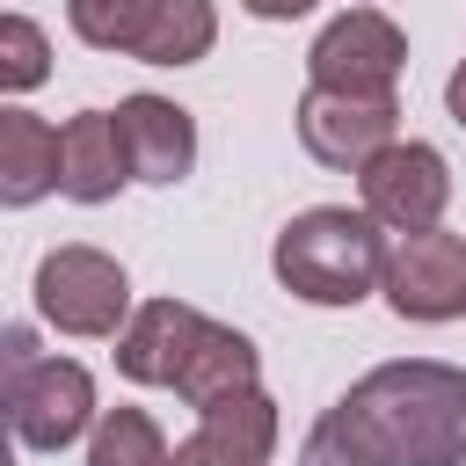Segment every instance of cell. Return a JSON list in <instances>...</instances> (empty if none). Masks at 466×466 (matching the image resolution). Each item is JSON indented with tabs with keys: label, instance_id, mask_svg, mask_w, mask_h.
<instances>
[{
	"label": "cell",
	"instance_id": "8",
	"mask_svg": "<svg viewBox=\"0 0 466 466\" xmlns=\"http://www.w3.org/2000/svg\"><path fill=\"white\" fill-rule=\"evenodd\" d=\"M393 138H400V102L393 95H328V87H306L299 95V146L320 167L357 175Z\"/></svg>",
	"mask_w": 466,
	"mask_h": 466
},
{
	"label": "cell",
	"instance_id": "12",
	"mask_svg": "<svg viewBox=\"0 0 466 466\" xmlns=\"http://www.w3.org/2000/svg\"><path fill=\"white\" fill-rule=\"evenodd\" d=\"M124 182H131V160H124L116 116H109V109L66 116V124H58V189H66L73 204H109Z\"/></svg>",
	"mask_w": 466,
	"mask_h": 466
},
{
	"label": "cell",
	"instance_id": "15",
	"mask_svg": "<svg viewBox=\"0 0 466 466\" xmlns=\"http://www.w3.org/2000/svg\"><path fill=\"white\" fill-rule=\"evenodd\" d=\"M211 44H218V7L211 0H153L131 58L138 66H197Z\"/></svg>",
	"mask_w": 466,
	"mask_h": 466
},
{
	"label": "cell",
	"instance_id": "10",
	"mask_svg": "<svg viewBox=\"0 0 466 466\" xmlns=\"http://www.w3.org/2000/svg\"><path fill=\"white\" fill-rule=\"evenodd\" d=\"M277 451V400L255 386L226 408H204V422L167 451V466H269Z\"/></svg>",
	"mask_w": 466,
	"mask_h": 466
},
{
	"label": "cell",
	"instance_id": "20",
	"mask_svg": "<svg viewBox=\"0 0 466 466\" xmlns=\"http://www.w3.org/2000/svg\"><path fill=\"white\" fill-rule=\"evenodd\" d=\"M29 328H7L0 320V466H7V451H15V422H7V393H15V371L29 364Z\"/></svg>",
	"mask_w": 466,
	"mask_h": 466
},
{
	"label": "cell",
	"instance_id": "5",
	"mask_svg": "<svg viewBox=\"0 0 466 466\" xmlns=\"http://www.w3.org/2000/svg\"><path fill=\"white\" fill-rule=\"evenodd\" d=\"M379 291H386V306H393L400 320H422V328L466 320V240L444 233V226L400 233V240L386 248Z\"/></svg>",
	"mask_w": 466,
	"mask_h": 466
},
{
	"label": "cell",
	"instance_id": "4",
	"mask_svg": "<svg viewBox=\"0 0 466 466\" xmlns=\"http://www.w3.org/2000/svg\"><path fill=\"white\" fill-rule=\"evenodd\" d=\"M400 66H408V36L379 7L335 15L313 36V51H306V80L328 87V95H393L400 87Z\"/></svg>",
	"mask_w": 466,
	"mask_h": 466
},
{
	"label": "cell",
	"instance_id": "19",
	"mask_svg": "<svg viewBox=\"0 0 466 466\" xmlns=\"http://www.w3.org/2000/svg\"><path fill=\"white\" fill-rule=\"evenodd\" d=\"M51 80V36L29 15H0V95H29Z\"/></svg>",
	"mask_w": 466,
	"mask_h": 466
},
{
	"label": "cell",
	"instance_id": "17",
	"mask_svg": "<svg viewBox=\"0 0 466 466\" xmlns=\"http://www.w3.org/2000/svg\"><path fill=\"white\" fill-rule=\"evenodd\" d=\"M87 466H167V437L146 408H102L87 437Z\"/></svg>",
	"mask_w": 466,
	"mask_h": 466
},
{
	"label": "cell",
	"instance_id": "2",
	"mask_svg": "<svg viewBox=\"0 0 466 466\" xmlns=\"http://www.w3.org/2000/svg\"><path fill=\"white\" fill-rule=\"evenodd\" d=\"M269 269L291 299L306 306H357L379 291V269H386V226L350 211V204H313L299 211L277 248H269Z\"/></svg>",
	"mask_w": 466,
	"mask_h": 466
},
{
	"label": "cell",
	"instance_id": "16",
	"mask_svg": "<svg viewBox=\"0 0 466 466\" xmlns=\"http://www.w3.org/2000/svg\"><path fill=\"white\" fill-rule=\"evenodd\" d=\"M299 466H393V459H386V444L371 437V422L357 415V400L342 393V400H335V408L306 430Z\"/></svg>",
	"mask_w": 466,
	"mask_h": 466
},
{
	"label": "cell",
	"instance_id": "22",
	"mask_svg": "<svg viewBox=\"0 0 466 466\" xmlns=\"http://www.w3.org/2000/svg\"><path fill=\"white\" fill-rule=\"evenodd\" d=\"M444 109H451V124L466 131V58H459V73L444 80Z\"/></svg>",
	"mask_w": 466,
	"mask_h": 466
},
{
	"label": "cell",
	"instance_id": "13",
	"mask_svg": "<svg viewBox=\"0 0 466 466\" xmlns=\"http://www.w3.org/2000/svg\"><path fill=\"white\" fill-rule=\"evenodd\" d=\"M197 320H204V313L182 306V299H146V306H131L124 328H116V371L138 379V386H175Z\"/></svg>",
	"mask_w": 466,
	"mask_h": 466
},
{
	"label": "cell",
	"instance_id": "14",
	"mask_svg": "<svg viewBox=\"0 0 466 466\" xmlns=\"http://www.w3.org/2000/svg\"><path fill=\"white\" fill-rule=\"evenodd\" d=\"M58 189V131L36 109L0 102V211L44 204Z\"/></svg>",
	"mask_w": 466,
	"mask_h": 466
},
{
	"label": "cell",
	"instance_id": "9",
	"mask_svg": "<svg viewBox=\"0 0 466 466\" xmlns=\"http://www.w3.org/2000/svg\"><path fill=\"white\" fill-rule=\"evenodd\" d=\"M116 138H124V160H131V182H153V189H175L189 167H197V116L167 95H124L116 109Z\"/></svg>",
	"mask_w": 466,
	"mask_h": 466
},
{
	"label": "cell",
	"instance_id": "7",
	"mask_svg": "<svg viewBox=\"0 0 466 466\" xmlns=\"http://www.w3.org/2000/svg\"><path fill=\"white\" fill-rule=\"evenodd\" d=\"M7 422H15V444H29V451L80 444L87 422H95V379H87V364H73V357H29L15 371Z\"/></svg>",
	"mask_w": 466,
	"mask_h": 466
},
{
	"label": "cell",
	"instance_id": "6",
	"mask_svg": "<svg viewBox=\"0 0 466 466\" xmlns=\"http://www.w3.org/2000/svg\"><path fill=\"white\" fill-rule=\"evenodd\" d=\"M357 189H364V204H357L364 218H379L386 233H422V226H437L444 204H451V167H444L437 146L393 138V146H379V153L357 167Z\"/></svg>",
	"mask_w": 466,
	"mask_h": 466
},
{
	"label": "cell",
	"instance_id": "18",
	"mask_svg": "<svg viewBox=\"0 0 466 466\" xmlns=\"http://www.w3.org/2000/svg\"><path fill=\"white\" fill-rule=\"evenodd\" d=\"M146 15H153V0H66L73 36H80V44H95V51H116V58H131V44H138Z\"/></svg>",
	"mask_w": 466,
	"mask_h": 466
},
{
	"label": "cell",
	"instance_id": "3",
	"mask_svg": "<svg viewBox=\"0 0 466 466\" xmlns=\"http://www.w3.org/2000/svg\"><path fill=\"white\" fill-rule=\"evenodd\" d=\"M36 313L58 335H116L124 313H131V277H124L116 255L66 240L36 262Z\"/></svg>",
	"mask_w": 466,
	"mask_h": 466
},
{
	"label": "cell",
	"instance_id": "1",
	"mask_svg": "<svg viewBox=\"0 0 466 466\" xmlns=\"http://www.w3.org/2000/svg\"><path fill=\"white\" fill-rule=\"evenodd\" d=\"M393 466H466V371L444 357H393L350 386Z\"/></svg>",
	"mask_w": 466,
	"mask_h": 466
},
{
	"label": "cell",
	"instance_id": "21",
	"mask_svg": "<svg viewBox=\"0 0 466 466\" xmlns=\"http://www.w3.org/2000/svg\"><path fill=\"white\" fill-rule=\"evenodd\" d=\"M255 22H299V15H313L320 0H240Z\"/></svg>",
	"mask_w": 466,
	"mask_h": 466
},
{
	"label": "cell",
	"instance_id": "11",
	"mask_svg": "<svg viewBox=\"0 0 466 466\" xmlns=\"http://www.w3.org/2000/svg\"><path fill=\"white\" fill-rule=\"evenodd\" d=\"M255 386H262V350L226 320H197V335L182 350V371H175V393L204 415V408H226Z\"/></svg>",
	"mask_w": 466,
	"mask_h": 466
}]
</instances>
